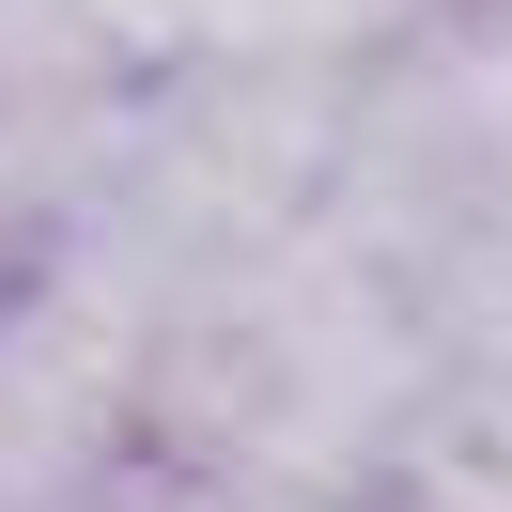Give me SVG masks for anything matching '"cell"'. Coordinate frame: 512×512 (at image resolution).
<instances>
[{
	"mask_svg": "<svg viewBox=\"0 0 512 512\" xmlns=\"http://www.w3.org/2000/svg\"><path fill=\"white\" fill-rule=\"evenodd\" d=\"M326 233L373 249L404 295L481 264V249H512V0H450L435 32L357 63Z\"/></svg>",
	"mask_w": 512,
	"mask_h": 512,
	"instance_id": "cell-3",
	"label": "cell"
},
{
	"mask_svg": "<svg viewBox=\"0 0 512 512\" xmlns=\"http://www.w3.org/2000/svg\"><path fill=\"white\" fill-rule=\"evenodd\" d=\"M94 512H342V497H280V481H218V466H156V450H140Z\"/></svg>",
	"mask_w": 512,
	"mask_h": 512,
	"instance_id": "cell-7",
	"label": "cell"
},
{
	"mask_svg": "<svg viewBox=\"0 0 512 512\" xmlns=\"http://www.w3.org/2000/svg\"><path fill=\"white\" fill-rule=\"evenodd\" d=\"M140 466V311L94 264L0 280V512H94Z\"/></svg>",
	"mask_w": 512,
	"mask_h": 512,
	"instance_id": "cell-4",
	"label": "cell"
},
{
	"mask_svg": "<svg viewBox=\"0 0 512 512\" xmlns=\"http://www.w3.org/2000/svg\"><path fill=\"white\" fill-rule=\"evenodd\" d=\"M109 47L140 63H388L404 32H435L450 0H94Z\"/></svg>",
	"mask_w": 512,
	"mask_h": 512,
	"instance_id": "cell-5",
	"label": "cell"
},
{
	"mask_svg": "<svg viewBox=\"0 0 512 512\" xmlns=\"http://www.w3.org/2000/svg\"><path fill=\"white\" fill-rule=\"evenodd\" d=\"M435 342H419L404 280L342 233H295V249L187 280L140 326V450L156 466H218V481H280V497H388V450H404Z\"/></svg>",
	"mask_w": 512,
	"mask_h": 512,
	"instance_id": "cell-1",
	"label": "cell"
},
{
	"mask_svg": "<svg viewBox=\"0 0 512 512\" xmlns=\"http://www.w3.org/2000/svg\"><path fill=\"white\" fill-rule=\"evenodd\" d=\"M373 512H512V388L497 373H435Z\"/></svg>",
	"mask_w": 512,
	"mask_h": 512,
	"instance_id": "cell-6",
	"label": "cell"
},
{
	"mask_svg": "<svg viewBox=\"0 0 512 512\" xmlns=\"http://www.w3.org/2000/svg\"><path fill=\"white\" fill-rule=\"evenodd\" d=\"M342 63H140L125 109H109L94 202H78L63 264H94L140 326L187 280H233V264L326 233V187H342Z\"/></svg>",
	"mask_w": 512,
	"mask_h": 512,
	"instance_id": "cell-2",
	"label": "cell"
}]
</instances>
